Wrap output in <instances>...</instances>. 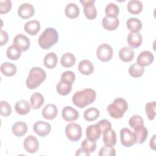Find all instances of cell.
I'll return each instance as SVG.
<instances>
[{
  "instance_id": "d6a6232c",
  "label": "cell",
  "mask_w": 156,
  "mask_h": 156,
  "mask_svg": "<svg viewBox=\"0 0 156 156\" xmlns=\"http://www.w3.org/2000/svg\"><path fill=\"white\" fill-rule=\"evenodd\" d=\"M44 99L43 96L38 92L33 93L30 96V103L33 109L37 110L40 108L43 104Z\"/></svg>"
},
{
  "instance_id": "f1b7e54d",
  "label": "cell",
  "mask_w": 156,
  "mask_h": 156,
  "mask_svg": "<svg viewBox=\"0 0 156 156\" xmlns=\"http://www.w3.org/2000/svg\"><path fill=\"white\" fill-rule=\"evenodd\" d=\"M21 49L16 45L13 44L10 45L7 49V57L12 60H18L21 55Z\"/></svg>"
},
{
  "instance_id": "3957f363",
  "label": "cell",
  "mask_w": 156,
  "mask_h": 156,
  "mask_svg": "<svg viewBox=\"0 0 156 156\" xmlns=\"http://www.w3.org/2000/svg\"><path fill=\"white\" fill-rule=\"evenodd\" d=\"M58 40V34L57 30L52 27H48L39 37L38 42L42 49H48L56 44Z\"/></svg>"
},
{
  "instance_id": "9c48e42d",
  "label": "cell",
  "mask_w": 156,
  "mask_h": 156,
  "mask_svg": "<svg viewBox=\"0 0 156 156\" xmlns=\"http://www.w3.org/2000/svg\"><path fill=\"white\" fill-rule=\"evenodd\" d=\"M33 130L40 136L44 137L48 135L51 130V124L43 121H37L33 126Z\"/></svg>"
},
{
  "instance_id": "74e56055",
  "label": "cell",
  "mask_w": 156,
  "mask_h": 156,
  "mask_svg": "<svg viewBox=\"0 0 156 156\" xmlns=\"http://www.w3.org/2000/svg\"><path fill=\"white\" fill-rule=\"evenodd\" d=\"M81 148L87 153L93 152L96 148V143L95 141L85 139L81 143Z\"/></svg>"
},
{
  "instance_id": "277c9868",
  "label": "cell",
  "mask_w": 156,
  "mask_h": 156,
  "mask_svg": "<svg viewBox=\"0 0 156 156\" xmlns=\"http://www.w3.org/2000/svg\"><path fill=\"white\" fill-rule=\"evenodd\" d=\"M127 109L128 104L127 101L121 98L115 99L113 102L109 104L107 108L109 115L115 119L122 118Z\"/></svg>"
},
{
  "instance_id": "d6986e66",
  "label": "cell",
  "mask_w": 156,
  "mask_h": 156,
  "mask_svg": "<svg viewBox=\"0 0 156 156\" xmlns=\"http://www.w3.org/2000/svg\"><path fill=\"white\" fill-rule=\"evenodd\" d=\"M103 142L108 147H113L116 144V136L113 129H110L103 132Z\"/></svg>"
},
{
  "instance_id": "c3c4849f",
  "label": "cell",
  "mask_w": 156,
  "mask_h": 156,
  "mask_svg": "<svg viewBox=\"0 0 156 156\" xmlns=\"http://www.w3.org/2000/svg\"><path fill=\"white\" fill-rule=\"evenodd\" d=\"M76 155H80V156H90V154L89 153H87L86 152H85L82 148H80L79 149L77 150L76 153Z\"/></svg>"
},
{
  "instance_id": "44dd1931",
  "label": "cell",
  "mask_w": 156,
  "mask_h": 156,
  "mask_svg": "<svg viewBox=\"0 0 156 156\" xmlns=\"http://www.w3.org/2000/svg\"><path fill=\"white\" fill-rule=\"evenodd\" d=\"M134 57L135 52L133 49L130 47H122L119 51V57L122 62H129L133 59Z\"/></svg>"
},
{
  "instance_id": "e0dca14e",
  "label": "cell",
  "mask_w": 156,
  "mask_h": 156,
  "mask_svg": "<svg viewBox=\"0 0 156 156\" xmlns=\"http://www.w3.org/2000/svg\"><path fill=\"white\" fill-rule=\"evenodd\" d=\"M133 134L136 143L138 144H142L146 141L147 137L148 130L144 126V125H141L134 129Z\"/></svg>"
},
{
  "instance_id": "f35d334b",
  "label": "cell",
  "mask_w": 156,
  "mask_h": 156,
  "mask_svg": "<svg viewBox=\"0 0 156 156\" xmlns=\"http://www.w3.org/2000/svg\"><path fill=\"white\" fill-rule=\"evenodd\" d=\"M155 108L156 102L155 101L147 102L145 105V111L146 115L149 119L153 120L155 117Z\"/></svg>"
},
{
  "instance_id": "bcb514c9",
  "label": "cell",
  "mask_w": 156,
  "mask_h": 156,
  "mask_svg": "<svg viewBox=\"0 0 156 156\" xmlns=\"http://www.w3.org/2000/svg\"><path fill=\"white\" fill-rule=\"evenodd\" d=\"M9 37L7 33L3 30H1V40H0V46H3L8 41Z\"/></svg>"
},
{
  "instance_id": "ffe728a7",
  "label": "cell",
  "mask_w": 156,
  "mask_h": 156,
  "mask_svg": "<svg viewBox=\"0 0 156 156\" xmlns=\"http://www.w3.org/2000/svg\"><path fill=\"white\" fill-rule=\"evenodd\" d=\"M102 26L107 30H116L119 24V20L116 18H111L108 16H104L102 20Z\"/></svg>"
},
{
  "instance_id": "2e32d148",
  "label": "cell",
  "mask_w": 156,
  "mask_h": 156,
  "mask_svg": "<svg viewBox=\"0 0 156 156\" xmlns=\"http://www.w3.org/2000/svg\"><path fill=\"white\" fill-rule=\"evenodd\" d=\"M58 113L57 107L53 104H48L43 108L41 114L44 118L48 120L54 119Z\"/></svg>"
},
{
  "instance_id": "60d3db41",
  "label": "cell",
  "mask_w": 156,
  "mask_h": 156,
  "mask_svg": "<svg viewBox=\"0 0 156 156\" xmlns=\"http://www.w3.org/2000/svg\"><path fill=\"white\" fill-rule=\"evenodd\" d=\"M12 113L10 105L6 101H2L0 102V113L3 116H8Z\"/></svg>"
},
{
  "instance_id": "52a82bcc",
  "label": "cell",
  "mask_w": 156,
  "mask_h": 156,
  "mask_svg": "<svg viewBox=\"0 0 156 156\" xmlns=\"http://www.w3.org/2000/svg\"><path fill=\"white\" fill-rule=\"evenodd\" d=\"M121 143L126 147L132 146L135 143V138L133 132L128 128H122L120 130Z\"/></svg>"
},
{
  "instance_id": "7c38bea8",
  "label": "cell",
  "mask_w": 156,
  "mask_h": 156,
  "mask_svg": "<svg viewBox=\"0 0 156 156\" xmlns=\"http://www.w3.org/2000/svg\"><path fill=\"white\" fill-rule=\"evenodd\" d=\"M62 116L66 121H74L77 119L79 113L76 108L71 106H65L62 110Z\"/></svg>"
},
{
  "instance_id": "7a4b0ae2",
  "label": "cell",
  "mask_w": 156,
  "mask_h": 156,
  "mask_svg": "<svg viewBox=\"0 0 156 156\" xmlns=\"http://www.w3.org/2000/svg\"><path fill=\"white\" fill-rule=\"evenodd\" d=\"M46 78V73L40 67H33L29 71L26 84L29 89L37 88Z\"/></svg>"
},
{
  "instance_id": "ee69618b",
  "label": "cell",
  "mask_w": 156,
  "mask_h": 156,
  "mask_svg": "<svg viewBox=\"0 0 156 156\" xmlns=\"http://www.w3.org/2000/svg\"><path fill=\"white\" fill-rule=\"evenodd\" d=\"M12 8V1L10 0H5L0 1V13H7Z\"/></svg>"
},
{
  "instance_id": "83f0119b",
  "label": "cell",
  "mask_w": 156,
  "mask_h": 156,
  "mask_svg": "<svg viewBox=\"0 0 156 156\" xmlns=\"http://www.w3.org/2000/svg\"><path fill=\"white\" fill-rule=\"evenodd\" d=\"M126 26L130 32H139L142 27V23L136 18H130L126 22Z\"/></svg>"
},
{
  "instance_id": "7dc6e473",
  "label": "cell",
  "mask_w": 156,
  "mask_h": 156,
  "mask_svg": "<svg viewBox=\"0 0 156 156\" xmlns=\"http://www.w3.org/2000/svg\"><path fill=\"white\" fill-rule=\"evenodd\" d=\"M155 138H156V135H154L152 137V138L150 140L149 142V146L150 147L153 149L154 151H155Z\"/></svg>"
},
{
  "instance_id": "1f68e13d",
  "label": "cell",
  "mask_w": 156,
  "mask_h": 156,
  "mask_svg": "<svg viewBox=\"0 0 156 156\" xmlns=\"http://www.w3.org/2000/svg\"><path fill=\"white\" fill-rule=\"evenodd\" d=\"M1 73L6 76H12L16 73V66L12 63L4 62L1 65Z\"/></svg>"
},
{
  "instance_id": "4316f807",
  "label": "cell",
  "mask_w": 156,
  "mask_h": 156,
  "mask_svg": "<svg viewBox=\"0 0 156 156\" xmlns=\"http://www.w3.org/2000/svg\"><path fill=\"white\" fill-rule=\"evenodd\" d=\"M80 10L75 3H69L65 9V13L67 17L71 19L76 18L79 15Z\"/></svg>"
},
{
  "instance_id": "8fae6325",
  "label": "cell",
  "mask_w": 156,
  "mask_h": 156,
  "mask_svg": "<svg viewBox=\"0 0 156 156\" xmlns=\"http://www.w3.org/2000/svg\"><path fill=\"white\" fill-rule=\"evenodd\" d=\"M35 13V9L30 3H23L18 9V15L23 19L31 18Z\"/></svg>"
},
{
  "instance_id": "ac0fdd59",
  "label": "cell",
  "mask_w": 156,
  "mask_h": 156,
  "mask_svg": "<svg viewBox=\"0 0 156 156\" xmlns=\"http://www.w3.org/2000/svg\"><path fill=\"white\" fill-rule=\"evenodd\" d=\"M143 37L140 32H130L127 35V43L130 48H137L142 43Z\"/></svg>"
},
{
  "instance_id": "b9f144b4",
  "label": "cell",
  "mask_w": 156,
  "mask_h": 156,
  "mask_svg": "<svg viewBox=\"0 0 156 156\" xmlns=\"http://www.w3.org/2000/svg\"><path fill=\"white\" fill-rule=\"evenodd\" d=\"M98 155L99 156H115L116 155V151L113 147H108L105 145L99 150Z\"/></svg>"
},
{
  "instance_id": "30bf717a",
  "label": "cell",
  "mask_w": 156,
  "mask_h": 156,
  "mask_svg": "<svg viewBox=\"0 0 156 156\" xmlns=\"http://www.w3.org/2000/svg\"><path fill=\"white\" fill-rule=\"evenodd\" d=\"M23 146L24 149L28 153H35L39 147V143L37 138L34 135L27 136L24 140Z\"/></svg>"
},
{
  "instance_id": "4fadbf2b",
  "label": "cell",
  "mask_w": 156,
  "mask_h": 156,
  "mask_svg": "<svg viewBox=\"0 0 156 156\" xmlns=\"http://www.w3.org/2000/svg\"><path fill=\"white\" fill-rule=\"evenodd\" d=\"M102 133L101 129L97 124L90 125L86 129L87 138L91 141H96L98 140Z\"/></svg>"
},
{
  "instance_id": "d590c367",
  "label": "cell",
  "mask_w": 156,
  "mask_h": 156,
  "mask_svg": "<svg viewBox=\"0 0 156 156\" xmlns=\"http://www.w3.org/2000/svg\"><path fill=\"white\" fill-rule=\"evenodd\" d=\"M105 12L107 16L111 18H116L119 12V9L118 5L113 2L108 4L105 9Z\"/></svg>"
},
{
  "instance_id": "6da1fadb",
  "label": "cell",
  "mask_w": 156,
  "mask_h": 156,
  "mask_svg": "<svg viewBox=\"0 0 156 156\" xmlns=\"http://www.w3.org/2000/svg\"><path fill=\"white\" fill-rule=\"evenodd\" d=\"M96 98V91L91 88H85L76 91L72 98L73 104L80 108H82L93 103Z\"/></svg>"
},
{
  "instance_id": "7402d4cb",
  "label": "cell",
  "mask_w": 156,
  "mask_h": 156,
  "mask_svg": "<svg viewBox=\"0 0 156 156\" xmlns=\"http://www.w3.org/2000/svg\"><path fill=\"white\" fill-rule=\"evenodd\" d=\"M31 106L30 103L26 100H20L16 102L15 109L16 112L20 115H27L30 110Z\"/></svg>"
},
{
  "instance_id": "5b68a950",
  "label": "cell",
  "mask_w": 156,
  "mask_h": 156,
  "mask_svg": "<svg viewBox=\"0 0 156 156\" xmlns=\"http://www.w3.org/2000/svg\"><path fill=\"white\" fill-rule=\"evenodd\" d=\"M65 133L70 141L76 142L79 140L82 136V127L77 123L68 124L65 128Z\"/></svg>"
},
{
  "instance_id": "7bdbcfd3",
  "label": "cell",
  "mask_w": 156,
  "mask_h": 156,
  "mask_svg": "<svg viewBox=\"0 0 156 156\" xmlns=\"http://www.w3.org/2000/svg\"><path fill=\"white\" fill-rule=\"evenodd\" d=\"M76 79L74 73L71 71H66L62 73L60 77V80L68 82L73 83Z\"/></svg>"
},
{
  "instance_id": "8992f818",
  "label": "cell",
  "mask_w": 156,
  "mask_h": 156,
  "mask_svg": "<svg viewBox=\"0 0 156 156\" xmlns=\"http://www.w3.org/2000/svg\"><path fill=\"white\" fill-rule=\"evenodd\" d=\"M113 49L106 43L102 44L98 46L96 50V56L98 58L104 62H108L113 57Z\"/></svg>"
},
{
  "instance_id": "5bb4252c",
  "label": "cell",
  "mask_w": 156,
  "mask_h": 156,
  "mask_svg": "<svg viewBox=\"0 0 156 156\" xmlns=\"http://www.w3.org/2000/svg\"><path fill=\"white\" fill-rule=\"evenodd\" d=\"M154 60L153 54L149 51H143L140 53L137 57V63L141 66L151 65Z\"/></svg>"
},
{
  "instance_id": "ba28073f",
  "label": "cell",
  "mask_w": 156,
  "mask_h": 156,
  "mask_svg": "<svg viewBox=\"0 0 156 156\" xmlns=\"http://www.w3.org/2000/svg\"><path fill=\"white\" fill-rule=\"evenodd\" d=\"M80 2L83 5V12L88 20H94L97 16L96 8L94 5V0H80Z\"/></svg>"
},
{
  "instance_id": "e575fe53",
  "label": "cell",
  "mask_w": 156,
  "mask_h": 156,
  "mask_svg": "<svg viewBox=\"0 0 156 156\" xmlns=\"http://www.w3.org/2000/svg\"><path fill=\"white\" fill-rule=\"evenodd\" d=\"M100 115L99 110L94 107L87 109L83 113V118L88 121H93L99 118Z\"/></svg>"
},
{
  "instance_id": "836d02e7",
  "label": "cell",
  "mask_w": 156,
  "mask_h": 156,
  "mask_svg": "<svg viewBox=\"0 0 156 156\" xmlns=\"http://www.w3.org/2000/svg\"><path fill=\"white\" fill-rule=\"evenodd\" d=\"M72 84L73 83L68 82L60 80L58 82L56 86L57 91L60 95H62V96L67 95L71 91Z\"/></svg>"
},
{
  "instance_id": "4dcf8cb0",
  "label": "cell",
  "mask_w": 156,
  "mask_h": 156,
  "mask_svg": "<svg viewBox=\"0 0 156 156\" xmlns=\"http://www.w3.org/2000/svg\"><path fill=\"white\" fill-rule=\"evenodd\" d=\"M58 62V58L54 52H49L47 54L43 60V63L44 66L49 68V69H52L55 68Z\"/></svg>"
},
{
  "instance_id": "f6af8a7d",
  "label": "cell",
  "mask_w": 156,
  "mask_h": 156,
  "mask_svg": "<svg viewBox=\"0 0 156 156\" xmlns=\"http://www.w3.org/2000/svg\"><path fill=\"white\" fill-rule=\"evenodd\" d=\"M96 124L99 126V127L101 129V131L102 133L104 131L111 129V127H112V124H111L110 122L107 119H102V120L99 121Z\"/></svg>"
},
{
  "instance_id": "ab89813d",
  "label": "cell",
  "mask_w": 156,
  "mask_h": 156,
  "mask_svg": "<svg viewBox=\"0 0 156 156\" xmlns=\"http://www.w3.org/2000/svg\"><path fill=\"white\" fill-rule=\"evenodd\" d=\"M129 124L134 129L141 125H144V120L140 115H135L130 118L129 120Z\"/></svg>"
},
{
  "instance_id": "f546056e",
  "label": "cell",
  "mask_w": 156,
  "mask_h": 156,
  "mask_svg": "<svg viewBox=\"0 0 156 156\" xmlns=\"http://www.w3.org/2000/svg\"><path fill=\"white\" fill-rule=\"evenodd\" d=\"M76 60V57L74 54L70 52H66L62 55L60 63L63 67L70 68L75 64Z\"/></svg>"
},
{
  "instance_id": "8d00e7d4",
  "label": "cell",
  "mask_w": 156,
  "mask_h": 156,
  "mask_svg": "<svg viewBox=\"0 0 156 156\" xmlns=\"http://www.w3.org/2000/svg\"><path fill=\"white\" fill-rule=\"evenodd\" d=\"M129 73L133 77H141L144 71V67L140 66L137 63H135L130 66L129 68Z\"/></svg>"
},
{
  "instance_id": "cb8c5ba5",
  "label": "cell",
  "mask_w": 156,
  "mask_h": 156,
  "mask_svg": "<svg viewBox=\"0 0 156 156\" xmlns=\"http://www.w3.org/2000/svg\"><path fill=\"white\" fill-rule=\"evenodd\" d=\"M24 29L29 35H35L40 30V23L37 20H31L25 23Z\"/></svg>"
},
{
  "instance_id": "603a6c76",
  "label": "cell",
  "mask_w": 156,
  "mask_h": 156,
  "mask_svg": "<svg viewBox=\"0 0 156 156\" xmlns=\"http://www.w3.org/2000/svg\"><path fill=\"white\" fill-rule=\"evenodd\" d=\"M79 72L83 75H90L94 71V66L92 62L88 60H81L78 65Z\"/></svg>"
},
{
  "instance_id": "d4e9b609",
  "label": "cell",
  "mask_w": 156,
  "mask_h": 156,
  "mask_svg": "<svg viewBox=\"0 0 156 156\" xmlns=\"http://www.w3.org/2000/svg\"><path fill=\"white\" fill-rule=\"evenodd\" d=\"M27 126L23 121H18L13 124L12 127L13 133L16 136H22L27 132Z\"/></svg>"
},
{
  "instance_id": "484cf974",
  "label": "cell",
  "mask_w": 156,
  "mask_h": 156,
  "mask_svg": "<svg viewBox=\"0 0 156 156\" xmlns=\"http://www.w3.org/2000/svg\"><path fill=\"white\" fill-rule=\"evenodd\" d=\"M127 8L128 12L131 14L137 15L141 12L143 4L139 0H130L127 3Z\"/></svg>"
},
{
  "instance_id": "9a60e30c",
  "label": "cell",
  "mask_w": 156,
  "mask_h": 156,
  "mask_svg": "<svg viewBox=\"0 0 156 156\" xmlns=\"http://www.w3.org/2000/svg\"><path fill=\"white\" fill-rule=\"evenodd\" d=\"M13 42V44L18 46L22 51H27L30 43L29 38L22 34L16 35L14 37Z\"/></svg>"
}]
</instances>
